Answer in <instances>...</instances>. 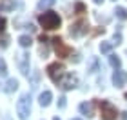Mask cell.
Listing matches in <instances>:
<instances>
[{
    "label": "cell",
    "mask_w": 127,
    "mask_h": 120,
    "mask_svg": "<svg viewBox=\"0 0 127 120\" xmlns=\"http://www.w3.org/2000/svg\"><path fill=\"white\" fill-rule=\"evenodd\" d=\"M38 24L42 26L45 31H53V29H58L60 27L62 18L58 16V13H55V11H45V13L38 15Z\"/></svg>",
    "instance_id": "obj_1"
},
{
    "label": "cell",
    "mask_w": 127,
    "mask_h": 120,
    "mask_svg": "<svg viewBox=\"0 0 127 120\" xmlns=\"http://www.w3.org/2000/svg\"><path fill=\"white\" fill-rule=\"evenodd\" d=\"M16 113H18L20 120H29V115H31V95L29 93L22 95L18 98V102H16Z\"/></svg>",
    "instance_id": "obj_2"
},
{
    "label": "cell",
    "mask_w": 127,
    "mask_h": 120,
    "mask_svg": "<svg viewBox=\"0 0 127 120\" xmlns=\"http://www.w3.org/2000/svg\"><path fill=\"white\" fill-rule=\"evenodd\" d=\"M98 106H100V117H102V120H116L118 109L109 100H100Z\"/></svg>",
    "instance_id": "obj_3"
},
{
    "label": "cell",
    "mask_w": 127,
    "mask_h": 120,
    "mask_svg": "<svg viewBox=\"0 0 127 120\" xmlns=\"http://www.w3.org/2000/svg\"><path fill=\"white\" fill-rule=\"evenodd\" d=\"M47 77L53 80L55 84H60V80L64 78V75H65V67H64L62 62H53V64L47 66Z\"/></svg>",
    "instance_id": "obj_4"
},
{
    "label": "cell",
    "mask_w": 127,
    "mask_h": 120,
    "mask_svg": "<svg viewBox=\"0 0 127 120\" xmlns=\"http://www.w3.org/2000/svg\"><path fill=\"white\" fill-rule=\"evenodd\" d=\"M53 49H55V53L58 55V58H69V56L73 55V47L71 45H65L60 37L53 38Z\"/></svg>",
    "instance_id": "obj_5"
},
{
    "label": "cell",
    "mask_w": 127,
    "mask_h": 120,
    "mask_svg": "<svg viewBox=\"0 0 127 120\" xmlns=\"http://www.w3.org/2000/svg\"><path fill=\"white\" fill-rule=\"evenodd\" d=\"M87 31H89V24H87V20H85V18H78L74 24H71V29H69L71 37H74V38L84 37Z\"/></svg>",
    "instance_id": "obj_6"
},
{
    "label": "cell",
    "mask_w": 127,
    "mask_h": 120,
    "mask_svg": "<svg viewBox=\"0 0 127 120\" xmlns=\"http://www.w3.org/2000/svg\"><path fill=\"white\" fill-rule=\"evenodd\" d=\"M16 64H18V69L24 77L29 75V53L27 51H20L16 55Z\"/></svg>",
    "instance_id": "obj_7"
},
{
    "label": "cell",
    "mask_w": 127,
    "mask_h": 120,
    "mask_svg": "<svg viewBox=\"0 0 127 120\" xmlns=\"http://www.w3.org/2000/svg\"><path fill=\"white\" fill-rule=\"evenodd\" d=\"M58 85H60L64 91H71V89H74L78 85V77L74 75V73H65Z\"/></svg>",
    "instance_id": "obj_8"
},
{
    "label": "cell",
    "mask_w": 127,
    "mask_h": 120,
    "mask_svg": "<svg viewBox=\"0 0 127 120\" xmlns=\"http://www.w3.org/2000/svg\"><path fill=\"white\" fill-rule=\"evenodd\" d=\"M95 106H96V102H84V104H80L78 106V111L82 113L84 117H87V118H93L95 117Z\"/></svg>",
    "instance_id": "obj_9"
},
{
    "label": "cell",
    "mask_w": 127,
    "mask_h": 120,
    "mask_svg": "<svg viewBox=\"0 0 127 120\" xmlns=\"http://www.w3.org/2000/svg\"><path fill=\"white\" fill-rule=\"evenodd\" d=\"M127 82V73L122 71V69H116L113 73V84H114V87H124Z\"/></svg>",
    "instance_id": "obj_10"
},
{
    "label": "cell",
    "mask_w": 127,
    "mask_h": 120,
    "mask_svg": "<svg viewBox=\"0 0 127 120\" xmlns=\"http://www.w3.org/2000/svg\"><path fill=\"white\" fill-rule=\"evenodd\" d=\"M51 100H53V93H51V91H42L40 96H38V104L42 107H47L51 104Z\"/></svg>",
    "instance_id": "obj_11"
},
{
    "label": "cell",
    "mask_w": 127,
    "mask_h": 120,
    "mask_svg": "<svg viewBox=\"0 0 127 120\" xmlns=\"http://www.w3.org/2000/svg\"><path fill=\"white\" fill-rule=\"evenodd\" d=\"M16 89H18V80H16V78H9L7 82H5V85H4L5 93H15Z\"/></svg>",
    "instance_id": "obj_12"
},
{
    "label": "cell",
    "mask_w": 127,
    "mask_h": 120,
    "mask_svg": "<svg viewBox=\"0 0 127 120\" xmlns=\"http://www.w3.org/2000/svg\"><path fill=\"white\" fill-rule=\"evenodd\" d=\"M16 7L15 0H0V11H13Z\"/></svg>",
    "instance_id": "obj_13"
},
{
    "label": "cell",
    "mask_w": 127,
    "mask_h": 120,
    "mask_svg": "<svg viewBox=\"0 0 127 120\" xmlns=\"http://www.w3.org/2000/svg\"><path fill=\"white\" fill-rule=\"evenodd\" d=\"M18 44H20V47L27 49V47H31L33 40H31V37H29V35H20V37H18Z\"/></svg>",
    "instance_id": "obj_14"
},
{
    "label": "cell",
    "mask_w": 127,
    "mask_h": 120,
    "mask_svg": "<svg viewBox=\"0 0 127 120\" xmlns=\"http://www.w3.org/2000/svg\"><path fill=\"white\" fill-rule=\"evenodd\" d=\"M109 64H111L114 69H120V66H122V60L118 58V55H109Z\"/></svg>",
    "instance_id": "obj_15"
},
{
    "label": "cell",
    "mask_w": 127,
    "mask_h": 120,
    "mask_svg": "<svg viewBox=\"0 0 127 120\" xmlns=\"http://www.w3.org/2000/svg\"><path fill=\"white\" fill-rule=\"evenodd\" d=\"M113 42H102L100 44V51H102V53L103 55H109V53H111V49H113Z\"/></svg>",
    "instance_id": "obj_16"
},
{
    "label": "cell",
    "mask_w": 127,
    "mask_h": 120,
    "mask_svg": "<svg viewBox=\"0 0 127 120\" xmlns=\"http://www.w3.org/2000/svg\"><path fill=\"white\" fill-rule=\"evenodd\" d=\"M114 13H116V16H118L120 20H127V9L122 7V5H118V7L114 9Z\"/></svg>",
    "instance_id": "obj_17"
},
{
    "label": "cell",
    "mask_w": 127,
    "mask_h": 120,
    "mask_svg": "<svg viewBox=\"0 0 127 120\" xmlns=\"http://www.w3.org/2000/svg\"><path fill=\"white\" fill-rule=\"evenodd\" d=\"M55 2H56V0H40V2H38V9H40V11H42V9H47V7H51Z\"/></svg>",
    "instance_id": "obj_18"
},
{
    "label": "cell",
    "mask_w": 127,
    "mask_h": 120,
    "mask_svg": "<svg viewBox=\"0 0 127 120\" xmlns=\"http://www.w3.org/2000/svg\"><path fill=\"white\" fill-rule=\"evenodd\" d=\"M7 75V66H5L4 58H0V77H5Z\"/></svg>",
    "instance_id": "obj_19"
},
{
    "label": "cell",
    "mask_w": 127,
    "mask_h": 120,
    "mask_svg": "<svg viewBox=\"0 0 127 120\" xmlns=\"http://www.w3.org/2000/svg\"><path fill=\"white\" fill-rule=\"evenodd\" d=\"M74 11H76L78 15H82V13H85V5H84L82 2H76V5H74Z\"/></svg>",
    "instance_id": "obj_20"
},
{
    "label": "cell",
    "mask_w": 127,
    "mask_h": 120,
    "mask_svg": "<svg viewBox=\"0 0 127 120\" xmlns=\"http://www.w3.org/2000/svg\"><path fill=\"white\" fill-rule=\"evenodd\" d=\"M7 45H9V38H7V37H2V38H0V47L5 49Z\"/></svg>",
    "instance_id": "obj_21"
},
{
    "label": "cell",
    "mask_w": 127,
    "mask_h": 120,
    "mask_svg": "<svg viewBox=\"0 0 127 120\" xmlns=\"http://www.w3.org/2000/svg\"><path fill=\"white\" fill-rule=\"evenodd\" d=\"M113 44H114V45L122 44V35H120V33H114V37H113Z\"/></svg>",
    "instance_id": "obj_22"
},
{
    "label": "cell",
    "mask_w": 127,
    "mask_h": 120,
    "mask_svg": "<svg viewBox=\"0 0 127 120\" xmlns=\"http://www.w3.org/2000/svg\"><path fill=\"white\" fill-rule=\"evenodd\" d=\"M65 106H67V98H65V96H60V98H58V107L64 109Z\"/></svg>",
    "instance_id": "obj_23"
},
{
    "label": "cell",
    "mask_w": 127,
    "mask_h": 120,
    "mask_svg": "<svg viewBox=\"0 0 127 120\" xmlns=\"http://www.w3.org/2000/svg\"><path fill=\"white\" fill-rule=\"evenodd\" d=\"M4 29H5V18L0 16V33H4Z\"/></svg>",
    "instance_id": "obj_24"
},
{
    "label": "cell",
    "mask_w": 127,
    "mask_h": 120,
    "mask_svg": "<svg viewBox=\"0 0 127 120\" xmlns=\"http://www.w3.org/2000/svg\"><path fill=\"white\" fill-rule=\"evenodd\" d=\"M93 2H95V4H98V5H100V4H103V2H105V0H93Z\"/></svg>",
    "instance_id": "obj_25"
},
{
    "label": "cell",
    "mask_w": 127,
    "mask_h": 120,
    "mask_svg": "<svg viewBox=\"0 0 127 120\" xmlns=\"http://www.w3.org/2000/svg\"><path fill=\"white\" fill-rule=\"evenodd\" d=\"M122 118H124V120H127V111H124V113H122Z\"/></svg>",
    "instance_id": "obj_26"
},
{
    "label": "cell",
    "mask_w": 127,
    "mask_h": 120,
    "mask_svg": "<svg viewBox=\"0 0 127 120\" xmlns=\"http://www.w3.org/2000/svg\"><path fill=\"white\" fill-rule=\"evenodd\" d=\"M53 120H60V118H58V117H55V118H53Z\"/></svg>",
    "instance_id": "obj_27"
},
{
    "label": "cell",
    "mask_w": 127,
    "mask_h": 120,
    "mask_svg": "<svg viewBox=\"0 0 127 120\" xmlns=\"http://www.w3.org/2000/svg\"><path fill=\"white\" fill-rule=\"evenodd\" d=\"M73 120H80V118H73Z\"/></svg>",
    "instance_id": "obj_28"
},
{
    "label": "cell",
    "mask_w": 127,
    "mask_h": 120,
    "mask_svg": "<svg viewBox=\"0 0 127 120\" xmlns=\"http://www.w3.org/2000/svg\"><path fill=\"white\" fill-rule=\"evenodd\" d=\"M125 100H127V93H125Z\"/></svg>",
    "instance_id": "obj_29"
}]
</instances>
